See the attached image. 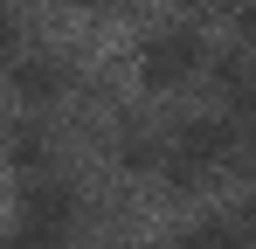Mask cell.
Masks as SVG:
<instances>
[{
  "mask_svg": "<svg viewBox=\"0 0 256 249\" xmlns=\"http://www.w3.org/2000/svg\"><path fill=\"white\" fill-rule=\"evenodd\" d=\"M236 160H242V132H236V118H194V124H180L173 152H160L173 194L208 187L214 173H222V166H236Z\"/></svg>",
  "mask_w": 256,
  "mask_h": 249,
  "instance_id": "cell-1",
  "label": "cell"
},
{
  "mask_svg": "<svg viewBox=\"0 0 256 249\" xmlns=\"http://www.w3.org/2000/svg\"><path fill=\"white\" fill-rule=\"evenodd\" d=\"M201 70H208V35L187 28V21L146 35V48H138V83L146 90H187Z\"/></svg>",
  "mask_w": 256,
  "mask_h": 249,
  "instance_id": "cell-2",
  "label": "cell"
},
{
  "mask_svg": "<svg viewBox=\"0 0 256 249\" xmlns=\"http://www.w3.org/2000/svg\"><path fill=\"white\" fill-rule=\"evenodd\" d=\"M76 214H84V201H76V187H62V180H28L21 187V222H42V228H76Z\"/></svg>",
  "mask_w": 256,
  "mask_h": 249,
  "instance_id": "cell-3",
  "label": "cell"
},
{
  "mask_svg": "<svg viewBox=\"0 0 256 249\" xmlns=\"http://www.w3.org/2000/svg\"><path fill=\"white\" fill-rule=\"evenodd\" d=\"M14 97L21 104H56L62 90H70V70L56 62V56H14Z\"/></svg>",
  "mask_w": 256,
  "mask_h": 249,
  "instance_id": "cell-4",
  "label": "cell"
},
{
  "mask_svg": "<svg viewBox=\"0 0 256 249\" xmlns=\"http://www.w3.org/2000/svg\"><path fill=\"white\" fill-rule=\"evenodd\" d=\"M173 249H250V242H242V222H236V214H214L201 228H180Z\"/></svg>",
  "mask_w": 256,
  "mask_h": 249,
  "instance_id": "cell-5",
  "label": "cell"
},
{
  "mask_svg": "<svg viewBox=\"0 0 256 249\" xmlns=\"http://www.w3.org/2000/svg\"><path fill=\"white\" fill-rule=\"evenodd\" d=\"M214 83H222V97H228L236 111H250V62H242V56H222V62H214Z\"/></svg>",
  "mask_w": 256,
  "mask_h": 249,
  "instance_id": "cell-6",
  "label": "cell"
},
{
  "mask_svg": "<svg viewBox=\"0 0 256 249\" xmlns=\"http://www.w3.org/2000/svg\"><path fill=\"white\" fill-rule=\"evenodd\" d=\"M0 249H70V236L62 228H42V222H14Z\"/></svg>",
  "mask_w": 256,
  "mask_h": 249,
  "instance_id": "cell-7",
  "label": "cell"
},
{
  "mask_svg": "<svg viewBox=\"0 0 256 249\" xmlns=\"http://www.w3.org/2000/svg\"><path fill=\"white\" fill-rule=\"evenodd\" d=\"M7 152H14V166H21L28 180H42V166H48V138L35 132V124H28V132H21V138H14Z\"/></svg>",
  "mask_w": 256,
  "mask_h": 249,
  "instance_id": "cell-8",
  "label": "cell"
},
{
  "mask_svg": "<svg viewBox=\"0 0 256 249\" xmlns=\"http://www.w3.org/2000/svg\"><path fill=\"white\" fill-rule=\"evenodd\" d=\"M14 48H21V28H14V14H0V62H14Z\"/></svg>",
  "mask_w": 256,
  "mask_h": 249,
  "instance_id": "cell-9",
  "label": "cell"
},
{
  "mask_svg": "<svg viewBox=\"0 0 256 249\" xmlns=\"http://www.w3.org/2000/svg\"><path fill=\"white\" fill-rule=\"evenodd\" d=\"M173 7H187V14H222V7H236V0H173Z\"/></svg>",
  "mask_w": 256,
  "mask_h": 249,
  "instance_id": "cell-10",
  "label": "cell"
}]
</instances>
